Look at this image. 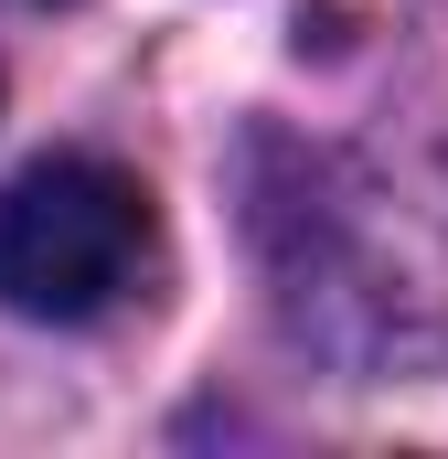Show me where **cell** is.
<instances>
[{"instance_id": "cell-1", "label": "cell", "mask_w": 448, "mask_h": 459, "mask_svg": "<svg viewBox=\"0 0 448 459\" xmlns=\"http://www.w3.org/2000/svg\"><path fill=\"white\" fill-rule=\"evenodd\" d=\"M150 246V193L117 160H32L0 193V310L22 321H97L117 289L139 278Z\"/></svg>"}]
</instances>
